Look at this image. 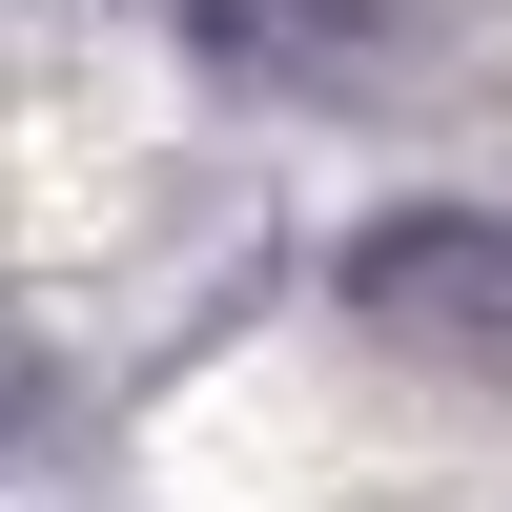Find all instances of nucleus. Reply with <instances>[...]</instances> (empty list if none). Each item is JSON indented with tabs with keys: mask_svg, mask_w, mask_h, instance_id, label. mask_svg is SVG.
I'll use <instances>...</instances> for the list:
<instances>
[{
	"mask_svg": "<svg viewBox=\"0 0 512 512\" xmlns=\"http://www.w3.org/2000/svg\"><path fill=\"white\" fill-rule=\"evenodd\" d=\"M205 21V62H246V82H369L390 62V0H185Z\"/></svg>",
	"mask_w": 512,
	"mask_h": 512,
	"instance_id": "nucleus-2",
	"label": "nucleus"
},
{
	"mask_svg": "<svg viewBox=\"0 0 512 512\" xmlns=\"http://www.w3.org/2000/svg\"><path fill=\"white\" fill-rule=\"evenodd\" d=\"M349 308L410 369H451V390H512V205H390V226H349Z\"/></svg>",
	"mask_w": 512,
	"mask_h": 512,
	"instance_id": "nucleus-1",
	"label": "nucleus"
}]
</instances>
